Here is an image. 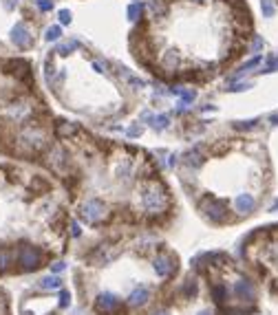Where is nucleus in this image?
Masks as SVG:
<instances>
[{"instance_id":"obj_1","label":"nucleus","mask_w":278,"mask_h":315,"mask_svg":"<svg viewBox=\"0 0 278 315\" xmlns=\"http://www.w3.org/2000/svg\"><path fill=\"white\" fill-rule=\"evenodd\" d=\"M144 207L148 214H159V212L166 210V205H168V196H166V192L161 190V187L153 185L150 190L144 192Z\"/></svg>"},{"instance_id":"obj_2","label":"nucleus","mask_w":278,"mask_h":315,"mask_svg":"<svg viewBox=\"0 0 278 315\" xmlns=\"http://www.w3.org/2000/svg\"><path fill=\"white\" fill-rule=\"evenodd\" d=\"M201 212L212 220V223H226L227 220V203L221 199H203L201 203Z\"/></svg>"},{"instance_id":"obj_3","label":"nucleus","mask_w":278,"mask_h":315,"mask_svg":"<svg viewBox=\"0 0 278 315\" xmlns=\"http://www.w3.org/2000/svg\"><path fill=\"white\" fill-rule=\"evenodd\" d=\"M80 216L87 220V223H100V220H104V216H106V205L102 203V200L91 199L80 207Z\"/></svg>"},{"instance_id":"obj_4","label":"nucleus","mask_w":278,"mask_h":315,"mask_svg":"<svg viewBox=\"0 0 278 315\" xmlns=\"http://www.w3.org/2000/svg\"><path fill=\"white\" fill-rule=\"evenodd\" d=\"M20 265H22V269H27V271H31V269H35L40 265V260H42V253H40L38 247H31V245H24V247H20V256H18Z\"/></svg>"},{"instance_id":"obj_5","label":"nucleus","mask_w":278,"mask_h":315,"mask_svg":"<svg viewBox=\"0 0 278 315\" xmlns=\"http://www.w3.org/2000/svg\"><path fill=\"white\" fill-rule=\"evenodd\" d=\"M11 42L18 49H29L34 44V35H31L29 27L24 22H18L14 29H11Z\"/></svg>"},{"instance_id":"obj_6","label":"nucleus","mask_w":278,"mask_h":315,"mask_svg":"<svg viewBox=\"0 0 278 315\" xmlns=\"http://www.w3.org/2000/svg\"><path fill=\"white\" fill-rule=\"evenodd\" d=\"M95 309H97V313H104V315L117 313V309H120V298L113 296V293H100L95 300Z\"/></svg>"},{"instance_id":"obj_7","label":"nucleus","mask_w":278,"mask_h":315,"mask_svg":"<svg viewBox=\"0 0 278 315\" xmlns=\"http://www.w3.org/2000/svg\"><path fill=\"white\" fill-rule=\"evenodd\" d=\"M153 267L159 278H168L170 273H174V269H177V260H174L173 256H168V253H161V256L155 258Z\"/></svg>"},{"instance_id":"obj_8","label":"nucleus","mask_w":278,"mask_h":315,"mask_svg":"<svg viewBox=\"0 0 278 315\" xmlns=\"http://www.w3.org/2000/svg\"><path fill=\"white\" fill-rule=\"evenodd\" d=\"M234 293L243 302H254V298H256V289H254V284H252L249 280H239V282H236Z\"/></svg>"},{"instance_id":"obj_9","label":"nucleus","mask_w":278,"mask_h":315,"mask_svg":"<svg viewBox=\"0 0 278 315\" xmlns=\"http://www.w3.org/2000/svg\"><path fill=\"white\" fill-rule=\"evenodd\" d=\"M254 207H256V199L252 194H239L236 196V212L239 214H252L254 212Z\"/></svg>"},{"instance_id":"obj_10","label":"nucleus","mask_w":278,"mask_h":315,"mask_svg":"<svg viewBox=\"0 0 278 315\" xmlns=\"http://www.w3.org/2000/svg\"><path fill=\"white\" fill-rule=\"evenodd\" d=\"M7 68H9V73H14L16 77H20V80H29L31 75V66L24 60H11L9 64H7Z\"/></svg>"},{"instance_id":"obj_11","label":"nucleus","mask_w":278,"mask_h":315,"mask_svg":"<svg viewBox=\"0 0 278 315\" xmlns=\"http://www.w3.org/2000/svg\"><path fill=\"white\" fill-rule=\"evenodd\" d=\"M148 300H150V291L146 289V286H139V289H135V291L130 293L128 304L130 306H144Z\"/></svg>"},{"instance_id":"obj_12","label":"nucleus","mask_w":278,"mask_h":315,"mask_svg":"<svg viewBox=\"0 0 278 315\" xmlns=\"http://www.w3.org/2000/svg\"><path fill=\"white\" fill-rule=\"evenodd\" d=\"M261 60H263V57H261V55H256V57H252V60H249V62H245V64H243V66H241V68H239V71H236V73H234V75H232V80H239V77H243V75H245V73H247V71H249V68H254V66H259V64H261Z\"/></svg>"},{"instance_id":"obj_13","label":"nucleus","mask_w":278,"mask_h":315,"mask_svg":"<svg viewBox=\"0 0 278 315\" xmlns=\"http://www.w3.org/2000/svg\"><path fill=\"white\" fill-rule=\"evenodd\" d=\"M173 93H177V95H181V99H183V104H190L194 97H197V91L194 88H181V86H174L173 88Z\"/></svg>"},{"instance_id":"obj_14","label":"nucleus","mask_w":278,"mask_h":315,"mask_svg":"<svg viewBox=\"0 0 278 315\" xmlns=\"http://www.w3.org/2000/svg\"><path fill=\"white\" fill-rule=\"evenodd\" d=\"M40 289H62V280L58 276H47L40 280Z\"/></svg>"},{"instance_id":"obj_15","label":"nucleus","mask_w":278,"mask_h":315,"mask_svg":"<svg viewBox=\"0 0 278 315\" xmlns=\"http://www.w3.org/2000/svg\"><path fill=\"white\" fill-rule=\"evenodd\" d=\"M141 14H144V5L141 2H135V5L128 7V20H133V22H137L141 18Z\"/></svg>"},{"instance_id":"obj_16","label":"nucleus","mask_w":278,"mask_h":315,"mask_svg":"<svg viewBox=\"0 0 278 315\" xmlns=\"http://www.w3.org/2000/svg\"><path fill=\"white\" fill-rule=\"evenodd\" d=\"M168 117L166 115H157V117H150V124H153L155 130H166L168 128Z\"/></svg>"},{"instance_id":"obj_17","label":"nucleus","mask_w":278,"mask_h":315,"mask_svg":"<svg viewBox=\"0 0 278 315\" xmlns=\"http://www.w3.org/2000/svg\"><path fill=\"white\" fill-rule=\"evenodd\" d=\"M77 47H80V42H77V40H69V42H62V44H60V47H58V53H60V55H69V53H73Z\"/></svg>"},{"instance_id":"obj_18","label":"nucleus","mask_w":278,"mask_h":315,"mask_svg":"<svg viewBox=\"0 0 278 315\" xmlns=\"http://www.w3.org/2000/svg\"><path fill=\"white\" fill-rule=\"evenodd\" d=\"M150 9H153L159 18H163V16L168 14V5H166L163 0H153V2H150Z\"/></svg>"},{"instance_id":"obj_19","label":"nucleus","mask_w":278,"mask_h":315,"mask_svg":"<svg viewBox=\"0 0 278 315\" xmlns=\"http://www.w3.org/2000/svg\"><path fill=\"white\" fill-rule=\"evenodd\" d=\"M60 35H62V29L60 27H49L44 31V40L47 42H55V40H60Z\"/></svg>"},{"instance_id":"obj_20","label":"nucleus","mask_w":278,"mask_h":315,"mask_svg":"<svg viewBox=\"0 0 278 315\" xmlns=\"http://www.w3.org/2000/svg\"><path fill=\"white\" fill-rule=\"evenodd\" d=\"M9 265H11V253L7 251V249L0 247V271L9 269Z\"/></svg>"},{"instance_id":"obj_21","label":"nucleus","mask_w":278,"mask_h":315,"mask_svg":"<svg viewBox=\"0 0 278 315\" xmlns=\"http://www.w3.org/2000/svg\"><path fill=\"white\" fill-rule=\"evenodd\" d=\"M212 296H214V300H216V302H226V298H227V289H226V286H214V289H212Z\"/></svg>"},{"instance_id":"obj_22","label":"nucleus","mask_w":278,"mask_h":315,"mask_svg":"<svg viewBox=\"0 0 278 315\" xmlns=\"http://www.w3.org/2000/svg\"><path fill=\"white\" fill-rule=\"evenodd\" d=\"M75 133V126L73 124H60L58 126V134L60 137H69V134H73Z\"/></svg>"},{"instance_id":"obj_23","label":"nucleus","mask_w":278,"mask_h":315,"mask_svg":"<svg viewBox=\"0 0 278 315\" xmlns=\"http://www.w3.org/2000/svg\"><path fill=\"white\" fill-rule=\"evenodd\" d=\"M256 124H259L256 119H249V121H236L234 128H236V130H252Z\"/></svg>"},{"instance_id":"obj_24","label":"nucleus","mask_w":278,"mask_h":315,"mask_svg":"<svg viewBox=\"0 0 278 315\" xmlns=\"http://www.w3.org/2000/svg\"><path fill=\"white\" fill-rule=\"evenodd\" d=\"M186 163H188V166H190V167H192V166H194V167H199V166H201V163H203V159L199 157L197 152H194V154L190 152V154H188V161H186Z\"/></svg>"},{"instance_id":"obj_25","label":"nucleus","mask_w":278,"mask_h":315,"mask_svg":"<svg viewBox=\"0 0 278 315\" xmlns=\"http://www.w3.org/2000/svg\"><path fill=\"white\" fill-rule=\"evenodd\" d=\"M263 16H265V18H272V16H274L272 0H263Z\"/></svg>"},{"instance_id":"obj_26","label":"nucleus","mask_w":278,"mask_h":315,"mask_svg":"<svg viewBox=\"0 0 278 315\" xmlns=\"http://www.w3.org/2000/svg\"><path fill=\"white\" fill-rule=\"evenodd\" d=\"M163 64H166L168 68H173L174 64H177V55H174V51H168V53H166V60H163Z\"/></svg>"},{"instance_id":"obj_27","label":"nucleus","mask_w":278,"mask_h":315,"mask_svg":"<svg viewBox=\"0 0 278 315\" xmlns=\"http://www.w3.org/2000/svg\"><path fill=\"white\" fill-rule=\"evenodd\" d=\"M58 18H60V22H62V24H71L73 16H71V11H69V9H62V11L58 14Z\"/></svg>"},{"instance_id":"obj_28","label":"nucleus","mask_w":278,"mask_h":315,"mask_svg":"<svg viewBox=\"0 0 278 315\" xmlns=\"http://www.w3.org/2000/svg\"><path fill=\"white\" fill-rule=\"evenodd\" d=\"M38 7L42 11H51L53 9V0H38Z\"/></svg>"},{"instance_id":"obj_29","label":"nucleus","mask_w":278,"mask_h":315,"mask_svg":"<svg viewBox=\"0 0 278 315\" xmlns=\"http://www.w3.org/2000/svg\"><path fill=\"white\" fill-rule=\"evenodd\" d=\"M71 304V296H69V291H62V296H60V306H69Z\"/></svg>"},{"instance_id":"obj_30","label":"nucleus","mask_w":278,"mask_h":315,"mask_svg":"<svg viewBox=\"0 0 278 315\" xmlns=\"http://www.w3.org/2000/svg\"><path fill=\"white\" fill-rule=\"evenodd\" d=\"M64 269H67V265H64L62 260H58V263H53L51 271H53V273H60V271H64Z\"/></svg>"},{"instance_id":"obj_31","label":"nucleus","mask_w":278,"mask_h":315,"mask_svg":"<svg viewBox=\"0 0 278 315\" xmlns=\"http://www.w3.org/2000/svg\"><path fill=\"white\" fill-rule=\"evenodd\" d=\"M261 49H263V40H261L259 35H256V38H254V42H252V51H254V53H259Z\"/></svg>"},{"instance_id":"obj_32","label":"nucleus","mask_w":278,"mask_h":315,"mask_svg":"<svg viewBox=\"0 0 278 315\" xmlns=\"http://www.w3.org/2000/svg\"><path fill=\"white\" fill-rule=\"evenodd\" d=\"M274 71H278V57H276V60H272V62L267 64V68H265L263 73H274Z\"/></svg>"},{"instance_id":"obj_33","label":"nucleus","mask_w":278,"mask_h":315,"mask_svg":"<svg viewBox=\"0 0 278 315\" xmlns=\"http://www.w3.org/2000/svg\"><path fill=\"white\" fill-rule=\"evenodd\" d=\"M128 134H130V137H137V134H141V126H130Z\"/></svg>"},{"instance_id":"obj_34","label":"nucleus","mask_w":278,"mask_h":315,"mask_svg":"<svg viewBox=\"0 0 278 315\" xmlns=\"http://www.w3.org/2000/svg\"><path fill=\"white\" fill-rule=\"evenodd\" d=\"M93 68H95V71H97V73H106V64H102V62H97V60H95V62H93Z\"/></svg>"},{"instance_id":"obj_35","label":"nucleus","mask_w":278,"mask_h":315,"mask_svg":"<svg viewBox=\"0 0 278 315\" xmlns=\"http://www.w3.org/2000/svg\"><path fill=\"white\" fill-rule=\"evenodd\" d=\"M247 88H252V84H236V86H232L230 91H247Z\"/></svg>"},{"instance_id":"obj_36","label":"nucleus","mask_w":278,"mask_h":315,"mask_svg":"<svg viewBox=\"0 0 278 315\" xmlns=\"http://www.w3.org/2000/svg\"><path fill=\"white\" fill-rule=\"evenodd\" d=\"M71 234L75 236V238L82 234V232H80V225H77V223H71Z\"/></svg>"},{"instance_id":"obj_37","label":"nucleus","mask_w":278,"mask_h":315,"mask_svg":"<svg viewBox=\"0 0 278 315\" xmlns=\"http://www.w3.org/2000/svg\"><path fill=\"white\" fill-rule=\"evenodd\" d=\"M18 5V0H5V9H14Z\"/></svg>"},{"instance_id":"obj_38","label":"nucleus","mask_w":278,"mask_h":315,"mask_svg":"<svg viewBox=\"0 0 278 315\" xmlns=\"http://www.w3.org/2000/svg\"><path fill=\"white\" fill-rule=\"evenodd\" d=\"M269 121H272V124H274V126H278V113H274V115H272V117H269Z\"/></svg>"},{"instance_id":"obj_39","label":"nucleus","mask_w":278,"mask_h":315,"mask_svg":"<svg viewBox=\"0 0 278 315\" xmlns=\"http://www.w3.org/2000/svg\"><path fill=\"white\" fill-rule=\"evenodd\" d=\"M177 163H179V157L177 154H173V157H170V166H177Z\"/></svg>"},{"instance_id":"obj_40","label":"nucleus","mask_w":278,"mask_h":315,"mask_svg":"<svg viewBox=\"0 0 278 315\" xmlns=\"http://www.w3.org/2000/svg\"><path fill=\"white\" fill-rule=\"evenodd\" d=\"M269 212H278V200H274L272 207H269Z\"/></svg>"},{"instance_id":"obj_41","label":"nucleus","mask_w":278,"mask_h":315,"mask_svg":"<svg viewBox=\"0 0 278 315\" xmlns=\"http://www.w3.org/2000/svg\"><path fill=\"white\" fill-rule=\"evenodd\" d=\"M199 315H212V313H210V311H201V313H199Z\"/></svg>"},{"instance_id":"obj_42","label":"nucleus","mask_w":278,"mask_h":315,"mask_svg":"<svg viewBox=\"0 0 278 315\" xmlns=\"http://www.w3.org/2000/svg\"><path fill=\"white\" fill-rule=\"evenodd\" d=\"M153 315H168L166 311H159V313H153Z\"/></svg>"},{"instance_id":"obj_43","label":"nucleus","mask_w":278,"mask_h":315,"mask_svg":"<svg viewBox=\"0 0 278 315\" xmlns=\"http://www.w3.org/2000/svg\"><path fill=\"white\" fill-rule=\"evenodd\" d=\"M230 315H243V313H236V311H230Z\"/></svg>"},{"instance_id":"obj_44","label":"nucleus","mask_w":278,"mask_h":315,"mask_svg":"<svg viewBox=\"0 0 278 315\" xmlns=\"http://www.w3.org/2000/svg\"><path fill=\"white\" fill-rule=\"evenodd\" d=\"M199 2H201V0H199Z\"/></svg>"}]
</instances>
